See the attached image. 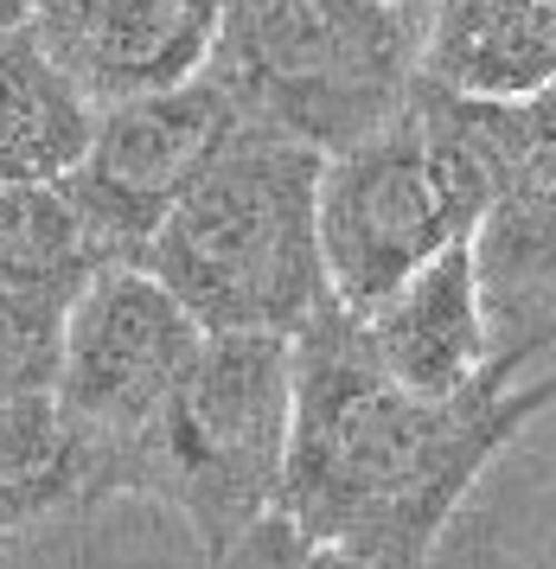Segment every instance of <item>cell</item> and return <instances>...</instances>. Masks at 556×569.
Segmentation results:
<instances>
[{"label":"cell","instance_id":"obj_1","mask_svg":"<svg viewBox=\"0 0 556 569\" xmlns=\"http://www.w3.org/2000/svg\"><path fill=\"white\" fill-rule=\"evenodd\" d=\"M493 359L460 397H409L384 378L353 313L295 333V436L276 512L365 569H423L493 455L556 410V365Z\"/></svg>","mask_w":556,"mask_h":569},{"label":"cell","instance_id":"obj_2","mask_svg":"<svg viewBox=\"0 0 556 569\" xmlns=\"http://www.w3.org/2000/svg\"><path fill=\"white\" fill-rule=\"evenodd\" d=\"M320 154L237 122L135 269H148L199 333L295 339L332 308L320 269Z\"/></svg>","mask_w":556,"mask_h":569},{"label":"cell","instance_id":"obj_3","mask_svg":"<svg viewBox=\"0 0 556 569\" xmlns=\"http://www.w3.org/2000/svg\"><path fill=\"white\" fill-rule=\"evenodd\" d=\"M429 13L397 0H225L205 83L244 129L346 154L423 83Z\"/></svg>","mask_w":556,"mask_h":569},{"label":"cell","instance_id":"obj_4","mask_svg":"<svg viewBox=\"0 0 556 569\" xmlns=\"http://www.w3.org/2000/svg\"><path fill=\"white\" fill-rule=\"evenodd\" d=\"M295 436V339L205 333L167 410L109 467V492L173 506L205 563L276 512Z\"/></svg>","mask_w":556,"mask_h":569},{"label":"cell","instance_id":"obj_5","mask_svg":"<svg viewBox=\"0 0 556 569\" xmlns=\"http://www.w3.org/2000/svg\"><path fill=\"white\" fill-rule=\"evenodd\" d=\"M486 206L467 103L416 83L404 116L320 167V269L339 313H371L384 295L455 243H474Z\"/></svg>","mask_w":556,"mask_h":569},{"label":"cell","instance_id":"obj_6","mask_svg":"<svg viewBox=\"0 0 556 569\" xmlns=\"http://www.w3.org/2000/svg\"><path fill=\"white\" fill-rule=\"evenodd\" d=\"M480 148L486 206L474 224V276H480L493 352L532 365L550 352L556 313V83L532 97H460Z\"/></svg>","mask_w":556,"mask_h":569},{"label":"cell","instance_id":"obj_7","mask_svg":"<svg viewBox=\"0 0 556 569\" xmlns=\"http://www.w3.org/2000/svg\"><path fill=\"white\" fill-rule=\"evenodd\" d=\"M199 346V320L148 269L116 262V269H97L64 308L51 397L102 448V461L116 467V455L167 410V397L192 371Z\"/></svg>","mask_w":556,"mask_h":569},{"label":"cell","instance_id":"obj_8","mask_svg":"<svg viewBox=\"0 0 556 569\" xmlns=\"http://www.w3.org/2000/svg\"><path fill=\"white\" fill-rule=\"evenodd\" d=\"M230 129L237 116L205 78L141 97V103L97 109L90 148L71 167L64 192L97 243L102 269L148 257V243L179 211V199L199 186Z\"/></svg>","mask_w":556,"mask_h":569},{"label":"cell","instance_id":"obj_9","mask_svg":"<svg viewBox=\"0 0 556 569\" xmlns=\"http://www.w3.org/2000/svg\"><path fill=\"white\" fill-rule=\"evenodd\" d=\"M225 0H39L32 46L90 109L141 103L205 78Z\"/></svg>","mask_w":556,"mask_h":569},{"label":"cell","instance_id":"obj_10","mask_svg":"<svg viewBox=\"0 0 556 569\" xmlns=\"http://www.w3.org/2000/svg\"><path fill=\"white\" fill-rule=\"evenodd\" d=\"M353 320L371 365L409 397H460L499 359L467 243L423 262L397 295H384L371 313H353Z\"/></svg>","mask_w":556,"mask_h":569},{"label":"cell","instance_id":"obj_11","mask_svg":"<svg viewBox=\"0 0 556 569\" xmlns=\"http://www.w3.org/2000/svg\"><path fill=\"white\" fill-rule=\"evenodd\" d=\"M423 83L448 97H532L556 83V0H435Z\"/></svg>","mask_w":556,"mask_h":569},{"label":"cell","instance_id":"obj_12","mask_svg":"<svg viewBox=\"0 0 556 569\" xmlns=\"http://www.w3.org/2000/svg\"><path fill=\"white\" fill-rule=\"evenodd\" d=\"M102 499H109V461L51 390L0 403V538Z\"/></svg>","mask_w":556,"mask_h":569},{"label":"cell","instance_id":"obj_13","mask_svg":"<svg viewBox=\"0 0 556 569\" xmlns=\"http://www.w3.org/2000/svg\"><path fill=\"white\" fill-rule=\"evenodd\" d=\"M97 109L77 97L32 32L0 39V186H58L90 148Z\"/></svg>","mask_w":556,"mask_h":569},{"label":"cell","instance_id":"obj_14","mask_svg":"<svg viewBox=\"0 0 556 569\" xmlns=\"http://www.w3.org/2000/svg\"><path fill=\"white\" fill-rule=\"evenodd\" d=\"M102 269L97 243L77 218L64 180L58 186H0V288L71 301Z\"/></svg>","mask_w":556,"mask_h":569},{"label":"cell","instance_id":"obj_15","mask_svg":"<svg viewBox=\"0 0 556 569\" xmlns=\"http://www.w3.org/2000/svg\"><path fill=\"white\" fill-rule=\"evenodd\" d=\"M64 308L71 301L0 288V403L51 390V378H58V339H64Z\"/></svg>","mask_w":556,"mask_h":569},{"label":"cell","instance_id":"obj_16","mask_svg":"<svg viewBox=\"0 0 556 569\" xmlns=\"http://www.w3.org/2000/svg\"><path fill=\"white\" fill-rule=\"evenodd\" d=\"M205 569H365V563H353L346 550L307 538L301 525H288L281 512H269V518H256L230 550H218Z\"/></svg>","mask_w":556,"mask_h":569},{"label":"cell","instance_id":"obj_17","mask_svg":"<svg viewBox=\"0 0 556 569\" xmlns=\"http://www.w3.org/2000/svg\"><path fill=\"white\" fill-rule=\"evenodd\" d=\"M32 20H39V0H0V39L7 32H32Z\"/></svg>","mask_w":556,"mask_h":569},{"label":"cell","instance_id":"obj_18","mask_svg":"<svg viewBox=\"0 0 556 569\" xmlns=\"http://www.w3.org/2000/svg\"><path fill=\"white\" fill-rule=\"evenodd\" d=\"M397 7H416V13H429L435 0H397Z\"/></svg>","mask_w":556,"mask_h":569},{"label":"cell","instance_id":"obj_19","mask_svg":"<svg viewBox=\"0 0 556 569\" xmlns=\"http://www.w3.org/2000/svg\"><path fill=\"white\" fill-rule=\"evenodd\" d=\"M550 352H556V313H550Z\"/></svg>","mask_w":556,"mask_h":569}]
</instances>
